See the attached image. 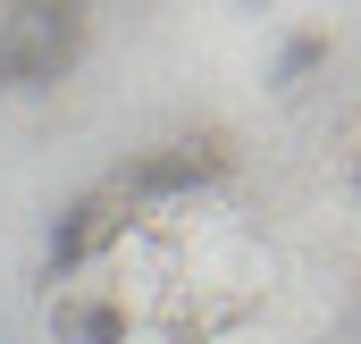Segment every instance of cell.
Segmentation results:
<instances>
[{
  "mask_svg": "<svg viewBox=\"0 0 361 344\" xmlns=\"http://www.w3.org/2000/svg\"><path fill=\"white\" fill-rule=\"evenodd\" d=\"M85 59V8H0V92H51Z\"/></svg>",
  "mask_w": 361,
  "mask_h": 344,
  "instance_id": "1",
  "label": "cell"
},
{
  "mask_svg": "<svg viewBox=\"0 0 361 344\" xmlns=\"http://www.w3.org/2000/svg\"><path fill=\"white\" fill-rule=\"evenodd\" d=\"M219 176H227V143L202 135V143H160V152L126 160L109 193H118V202H185V193H202V185H219Z\"/></svg>",
  "mask_w": 361,
  "mask_h": 344,
  "instance_id": "2",
  "label": "cell"
},
{
  "mask_svg": "<svg viewBox=\"0 0 361 344\" xmlns=\"http://www.w3.org/2000/svg\"><path fill=\"white\" fill-rule=\"evenodd\" d=\"M118 227H126V202L101 185V193H85V202H68L59 219H51V244H42V269H51V285L59 277H76L101 244H118Z\"/></svg>",
  "mask_w": 361,
  "mask_h": 344,
  "instance_id": "3",
  "label": "cell"
},
{
  "mask_svg": "<svg viewBox=\"0 0 361 344\" xmlns=\"http://www.w3.org/2000/svg\"><path fill=\"white\" fill-rule=\"evenodd\" d=\"M51 328L76 336V344H126V311H118V302H59Z\"/></svg>",
  "mask_w": 361,
  "mask_h": 344,
  "instance_id": "4",
  "label": "cell"
},
{
  "mask_svg": "<svg viewBox=\"0 0 361 344\" xmlns=\"http://www.w3.org/2000/svg\"><path fill=\"white\" fill-rule=\"evenodd\" d=\"M319 59H328V42H319V34H294V42L277 51V85H302Z\"/></svg>",
  "mask_w": 361,
  "mask_h": 344,
  "instance_id": "5",
  "label": "cell"
}]
</instances>
